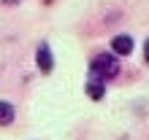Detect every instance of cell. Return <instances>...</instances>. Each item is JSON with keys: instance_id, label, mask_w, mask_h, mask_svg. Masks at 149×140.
Segmentation results:
<instances>
[{"instance_id": "6", "label": "cell", "mask_w": 149, "mask_h": 140, "mask_svg": "<svg viewBox=\"0 0 149 140\" xmlns=\"http://www.w3.org/2000/svg\"><path fill=\"white\" fill-rule=\"evenodd\" d=\"M144 59H146V65H149V38H146V43H144Z\"/></svg>"}, {"instance_id": "5", "label": "cell", "mask_w": 149, "mask_h": 140, "mask_svg": "<svg viewBox=\"0 0 149 140\" xmlns=\"http://www.w3.org/2000/svg\"><path fill=\"white\" fill-rule=\"evenodd\" d=\"M14 116H16L14 105H11V102H6V100H0V127L14 124Z\"/></svg>"}, {"instance_id": "4", "label": "cell", "mask_w": 149, "mask_h": 140, "mask_svg": "<svg viewBox=\"0 0 149 140\" xmlns=\"http://www.w3.org/2000/svg\"><path fill=\"white\" fill-rule=\"evenodd\" d=\"M84 92H87V97H90V100L100 102L103 97H106V84H100V81H87Z\"/></svg>"}, {"instance_id": "3", "label": "cell", "mask_w": 149, "mask_h": 140, "mask_svg": "<svg viewBox=\"0 0 149 140\" xmlns=\"http://www.w3.org/2000/svg\"><path fill=\"white\" fill-rule=\"evenodd\" d=\"M111 51H114V57H127L133 51V38L130 35H114L111 38Z\"/></svg>"}, {"instance_id": "7", "label": "cell", "mask_w": 149, "mask_h": 140, "mask_svg": "<svg viewBox=\"0 0 149 140\" xmlns=\"http://www.w3.org/2000/svg\"><path fill=\"white\" fill-rule=\"evenodd\" d=\"M0 3H3V5H19L22 0H0Z\"/></svg>"}, {"instance_id": "2", "label": "cell", "mask_w": 149, "mask_h": 140, "mask_svg": "<svg viewBox=\"0 0 149 140\" xmlns=\"http://www.w3.org/2000/svg\"><path fill=\"white\" fill-rule=\"evenodd\" d=\"M36 62H38V70L43 75H49L52 70H54V54H52V46L46 40H41L38 43V49H36Z\"/></svg>"}, {"instance_id": "1", "label": "cell", "mask_w": 149, "mask_h": 140, "mask_svg": "<svg viewBox=\"0 0 149 140\" xmlns=\"http://www.w3.org/2000/svg\"><path fill=\"white\" fill-rule=\"evenodd\" d=\"M119 75V59L109 54V51H100V54H95L90 59V81H100L106 84L111 78Z\"/></svg>"}]
</instances>
